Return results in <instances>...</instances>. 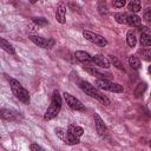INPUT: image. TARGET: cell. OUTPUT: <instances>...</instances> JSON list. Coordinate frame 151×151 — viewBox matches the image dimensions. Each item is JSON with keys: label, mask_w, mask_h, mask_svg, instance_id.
<instances>
[{"label": "cell", "mask_w": 151, "mask_h": 151, "mask_svg": "<svg viewBox=\"0 0 151 151\" xmlns=\"http://www.w3.org/2000/svg\"><path fill=\"white\" fill-rule=\"evenodd\" d=\"M61 109V97L59 94L58 91H54L52 94V99H51V104L47 107L45 114H44V119L45 120H51L53 118H55L58 116V113L60 112Z\"/></svg>", "instance_id": "obj_1"}, {"label": "cell", "mask_w": 151, "mask_h": 151, "mask_svg": "<svg viewBox=\"0 0 151 151\" xmlns=\"http://www.w3.org/2000/svg\"><path fill=\"white\" fill-rule=\"evenodd\" d=\"M79 86H80V88H81L86 94H88L90 97H92V98H94V99L99 100V101H100V103H103L104 105H109V104H110L109 98H107L105 94H103L98 88H96L93 85H91L88 81L81 80V81H80V84H79Z\"/></svg>", "instance_id": "obj_2"}, {"label": "cell", "mask_w": 151, "mask_h": 151, "mask_svg": "<svg viewBox=\"0 0 151 151\" xmlns=\"http://www.w3.org/2000/svg\"><path fill=\"white\" fill-rule=\"evenodd\" d=\"M9 86H11V90H12V92L17 99H19L24 104H29V100H31L29 93L18 80L11 78L9 79Z\"/></svg>", "instance_id": "obj_3"}, {"label": "cell", "mask_w": 151, "mask_h": 151, "mask_svg": "<svg viewBox=\"0 0 151 151\" xmlns=\"http://www.w3.org/2000/svg\"><path fill=\"white\" fill-rule=\"evenodd\" d=\"M96 86L100 90L104 91H110V92H114V93H122L124 92V87L118 84V83H112L107 79H97L96 80Z\"/></svg>", "instance_id": "obj_4"}, {"label": "cell", "mask_w": 151, "mask_h": 151, "mask_svg": "<svg viewBox=\"0 0 151 151\" xmlns=\"http://www.w3.org/2000/svg\"><path fill=\"white\" fill-rule=\"evenodd\" d=\"M83 37H84L87 41H90V42H92V44H94V45H97V46L104 47V46L107 45V40H106L103 35L97 34V33H94V32L84 29V31H83Z\"/></svg>", "instance_id": "obj_5"}, {"label": "cell", "mask_w": 151, "mask_h": 151, "mask_svg": "<svg viewBox=\"0 0 151 151\" xmlns=\"http://www.w3.org/2000/svg\"><path fill=\"white\" fill-rule=\"evenodd\" d=\"M93 118H94V127H96V131L98 132V134L104 139H110L109 129L105 125V123L103 122V119L100 118V116L98 113H94Z\"/></svg>", "instance_id": "obj_6"}, {"label": "cell", "mask_w": 151, "mask_h": 151, "mask_svg": "<svg viewBox=\"0 0 151 151\" xmlns=\"http://www.w3.org/2000/svg\"><path fill=\"white\" fill-rule=\"evenodd\" d=\"M29 40L35 44L37 46L41 47V48H52L55 44V40L53 38H44V37H39V35H29Z\"/></svg>", "instance_id": "obj_7"}, {"label": "cell", "mask_w": 151, "mask_h": 151, "mask_svg": "<svg viewBox=\"0 0 151 151\" xmlns=\"http://www.w3.org/2000/svg\"><path fill=\"white\" fill-rule=\"evenodd\" d=\"M64 99L66 100V104L74 111H84L85 110V106L84 104L78 99L76 98L74 96L67 93V92H64Z\"/></svg>", "instance_id": "obj_8"}, {"label": "cell", "mask_w": 151, "mask_h": 151, "mask_svg": "<svg viewBox=\"0 0 151 151\" xmlns=\"http://www.w3.org/2000/svg\"><path fill=\"white\" fill-rule=\"evenodd\" d=\"M92 61H93L97 66L103 67V68H109V67L111 66L109 58H106V57L103 55V54H94V55L92 57Z\"/></svg>", "instance_id": "obj_9"}, {"label": "cell", "mask_w": 151, "mask_h": 151, "mask_svg": "<svg viewBox=\"0 0 151 151\" xmlns=\"http://www.w3.org/2000/svg\"><path fill=\"white\" fill-rule=\"evenodd\" d=\"M55 19L59 24H65L66 22V5L59 4L57 9H55Z\"/></svg>", "instance_id": "obj_10"}, {"label": "cell", "mask_w": 151, "mask_h": 151, "mask_svg": "<svg viewBox=\"0 0 151 151\" xmlns=\"http://www.w3.org/2000/svg\"><path fill=\"white\" fill-rule=\"evenodd\" d=\"M0 117L5 120H17L19 118V113L14 110L9 109H1L0 110Z\"/></svg>", "instance_id": "obj_11"}, {"label": "cell", "mask_w": 151, "mask_h": 151, "mask_svg": "<svg viewBox=\"0 0 151 151\" xmlns=\"http://www.w3.org/2000/svg\"><path fill=\"white\" fill-rule=\"evenodd\" d=\"M74 58L84 65H88L90 63H92V57L85 51H76L74 52Z\"/></svg>", "instance_id": "obj_12"}, {"label": "cell", "mask_w": 151, "mask_h": 151, "mask_svg": "<svg viewBox=\"0 0 151 151\" xmlns=\"http://www.w3.org/2000/svg\"><path fill=\"white\" fill-rule=\"evenodd\" d=\"M84 70L86 71V72H88L91 76H94V77H97V79H107L109 78V76L107 74H104V73H101V72H99L97 68H94L93 66H88V65H85L84 66Z\"/></svg>", "instance_id": "obj_13"}, {"label": "cell", "mask_w": 151, "mask_h": 151, "mask_svg": "<svg viewBox=\"0 0 151 151\" xmlns=\"http://www.w3.org/2000/svg\"><path fill=\"white\" fill-rule=\"evenodd\" d=\"M66 131H67L70 134L74 136L76 138H79V139H80V137L84 134V129L80 127V126H78V125H73V124L68 125V127H67Z\"/></svg>", "instance_id": "obj_14"}, {"label": "cell", "mask_w": 151, "mask_h": 151, "mask_svg": "<svg viewBox=\"0 0 151 151\" xmlns=\"http://www.w3.org/2000/svg\"><path fill=\"white\" fill-rule=\"evenodd\" d=\"M126 24L132 27H138L139 25H142V18L138 17L137 14H130L126 18Z\"/></svg>", "instance_id": "obj_15"}, {"label": "cell", "mask_w": 151, "mask_h": 151, "mask_svg": "<svg viewBox=\"0 0 151 151\" xmlns=\"http://www.w3.org/2000/svg\"><path fill=\"white\" fill-rule=\"evenodd\" d=\"M0 47H1L4 51H6L7 53H9V54H14V53H15V50H14L13 45H12L9 41H7L6 39L1 38V37H0Z\"/></svg>", "instance_id": "obj_16"}, {"label": "cell", "mask_w": 151, "mask_h": 151, "mask_svg": "<svg viewBox=\"0 0 151 151\" xmlns=\"http://www.w3.org/2000/svg\"><path fill=\"white\" fill-rule=\"evenodd\" d=\"M140 45L145 48H149V46H151V35L149 31L140 33Z\"/></svg>", "instance_id": "obj_17"}, {"label": "cell", "mask_w": 151, "mask_h": 151, "mask_svg": "<svg viewBox=\"0 0 151 151\" xmlns=\"http://www.w3.org/2000/svg\"><path fill=\"white\" fill-rule=\"evenodd\" d=\"M127 8L132 12V14H136L137 12L142 11V4L139 0H132L127 4Z\"/></svg>", "instance_id": "obj_18"}, {"label": "cell", "mask_w": 151, "mask_h": 151, "mask_svg": "<svg viewBox=\"0 0 151 151\" xmlns=\"http://www.w3.org/2000/svg\"><path fill=\"white\" fill-rule=\"evenodd\" d=\"M126 42L130 47H134L136 44H137V38H136V34L133 31H129L126 33Z\"/></svg>", "instance_id": "obj_19"}, {"label": "cell", "mask_w": 151, "mask_h": 151, "mask_svg": "<svg viewBox=\"0 0 151 151\" xmlns=\"http://www.w3.org/2000/svg\"><path fill=\"white\" fill-rule=\"evenodd\" d=\"M129 64H130V66H131L132 68H134V70H139V68L142 67V63H140L139 58L136 57V55H130V57H129Z\"/></svg>", "instance_id": "obj_20"}, {"label": "cell", "mask_w": 151, "mask_h": 151, "mask_svg": "<svg viewBox=\"0 0 151 151\" xmlns=\"http://www.w3.org/2000/svg\"><path fill=\"white\" fill-rule=\"evenodd\" d=\"M97 9H98V12H99V14H100L101 17L109 14V8H107V6H106V2H104V1H98V4H97Z\"/></svg>", "instance_id": "obj_21"}, {"label": "cell", "mask_w": 151, "mask_h": 151, "mask_svg": "<svg viewBox=\"0 0 151 151\" xmlns=\"http://www.w3.org/2000/svg\"><path fill=\"white\" fill-rule=\"evenodd\" d=\"M126 18H127V14L124 12H118L114 14V19L118 24H126Z\"/></svg>", "instance_id": "obj_22"}, {"label": "cell", "mask_w": 151, "mask_h": 151, "mask_svg": "<svg viewBox=\"0 0 151 151\" xmlns=\"http://www.w3.org/2000/svg\"><path fill=\"white\" fill-rule=\"evenodd\" d=\"M138 53L142 55V58L146 61H150L151 60V50L150 48H142L138 51Z\"/></svg>", "instance_id": "obj_23"}, {"label": "cell", "mask_w": 151, "mask_h": 151, "mask_svg": "<svg viewBox=\"0 0 151 151\" xmlns=\"http://www.w3.org/2000/svg\"><path fill=\"white\" fill-rule=\"evenodd\" d=\"M146 90V84L145 83H140L138 86H137V88L134 90V97H140L143 93H144V91Z\"/></svg>", "instance_id": "obj_24"}, {"label": "cell", "mask_w": 151, "mask_h": 151, "mask_svg": "<svg viewBox=\"0 0 151 151\" xmlns=\"http://www.w3.org/2000/svg\"><path fill=\"white\" fill-rule=\"evenodd\" d=\"M32 21H33L35 25H38V26H45V25L48 24L47 19H45V18H42V17H35V18H32Z\"/></svg>", "instance_id": "obj_25"}, {"label": "cell", "mask_w": 151, "mask_h": 151, "mask_svg": "<svg viewBox=\"0 0 151 151\" xmlns=\"http://www.w3.org/2000/svg\"><path fill=\"white\" fill-rule=\"evenodd\" d=\"M110 60L112 61L113 66H116V67H117V68H119V70H124V67H123L122 63L117 59V57H114V55H110Z\"/></svg>", "instance_id": "obj_26"}, {"label": "cell", "mask_w": 151, "mask_h": 151, "mask_svg": "<svg viewBox=\"0 0 151 151\" xmlns=\"http://www.w3.org/2000/svg\"><path fill=\"white\" fill-rule=\"evenodd\" d=\"M55 134H57L61 140H64L65 134H66V130H64V129H61V127H57V129H55Z\"/></svg>", "instance_id": "obj_27"}, {"label": "cell", "mask_w": 151, "mask_h": 151, "mask_svg": "<svg viewBox=\"0 0 151 151\" xmlns=\"http://www.w3.org/2000/svg\"><path fill=\"white\" fill-rule=\"evenodd\" d=\"M143 19H144L146 22H150V21H151V8H146V9H145Z\"/></svg>", "instance_id": "obj_28"}, {"label": "cell", "mask_w": 151, "mask_h": 151, "mask_svg": "<svg viewBox=\"0 0 151 151\" xmlns=\"http://www.w3.org/2000/svg\"><path fill=\"white\" fill-rule=\"evenodd\" d=\"M29 149H31V151H45L40 145H38V144H35V143H33V144H31V146H29Z\"/></svg>", "instance_id": "obj_29"}, {"label": "cell", "mask_w": 151, "mask_h": 151, "mask_svg": "<svg viewBox=\"0 0 151 151\" xmlns=\"http://www.w3.org/2000/svg\"><path fill=\"white\" fill-rule=\"evenodd\" d=\"M125 5V1L124 0H119V1H113V6L117 7V8H122L123 6Z\"/></svg>", "instance_id": "obj_30"}]
</instances>
